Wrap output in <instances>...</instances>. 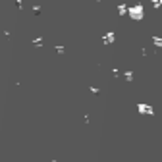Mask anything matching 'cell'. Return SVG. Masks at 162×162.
<instances>
[{"mask_svg":"<svg viewBox=\"0 0 162 162\" xmlns=\"http://www.w3.org/2000/svg\"><path fill=\"white\" fill-rule=\"evenodd\" d=\"M127 14L131 19H141L143 18V4H133V6H127Z\"/></svg>","mask_w":162,"mask_h":162,"instance_id":"obj_1","label":"cell"},{"mask_svg":"<svg viewBox=\"0 0 162 162\" xmlns=\"http://www.w3.org/2000/svg\"><path fill=\"white\" fill-rule=\"evenodd\" d=\"M137 108H139V112H143V114H152V112H155V110H152V106H149V104H143V102L137 104Z\"/></svg>","mask_w":162,"mask_h":162,"instance_id":"obj_2","label":"cell"},{"mask_svg":"<svg viewBox=\"0 0 162 162\" xmlns=\"http://www.w3.org/2000/svg\"><path fill=\"white\" fill-rule=\"evenodd\" d=\"M114 39H116V33H114V31H110V33H106V35H104V37H102V40H104V43H106V44L114 43Z\"/></svg>","mask_w":162,"mask_h":162,"instance_id":"obj_3","label":"cell"},{"mask_svg":"<svg viewBox=\"0 0 162 162\" xmlns=\"http://www.w3.org/2000/svg\"><path fill=\"white\" fill-rule=\"evenodd\" d=\"M118 14L120 15H125V14H127V4H120V6H118Z\"/></svg>","mask_w":162,"mask_h":162,"instance_id":"obj_4","label":"cell"},{"mask_svg":"<svg viewBox=\"0 0 162 162\" xmlns=\"http://www.w3.org/2000/svg\"><path fill=\"white\" fill-rule=\"evenodd\" d=\"M152 43H155V46L162 48V37H152Z\"/></svg>","mask_w":162,"mask_h":162,"instance_id":"obj_5","label":"cell"},{"mask_svg":"<svg viewBox=\"0 0 162 162\" xmlns=\"http://www.w3.org/2000/svg\"><path fill=\"white\" fill-rule=\"evenodd\" d=\"M33 44H35V46H40V44H43V37H37V39H33Z\"/></svg>","mask_w":162,"mask_h":162,"instance_id":"obj_6","label":"cell"},{"mask_svg":"<svg viewBox=\"0 0 162 162\" xmlns=\"http://www.w3.org/2000/svg\"><path fill=\"white\" fill-rule=\"evenodd\" d=\"M124 77L127 79V81H131L133 79V74H131V71H124Z\"/></svg>","mask_w":162,"mask_h":162,"instance_id":"obj_7","label":"cell"},{"mask_svg":"<svg viewBox=\"0 0 162 162\" xmlns=\"http://www.w3.org/2000/svg\"><path fill=\"white\" fill-rule=\"evenodd\" d=\"M56 52H60V54L64 52V46H62V44H56Z\"/></svg>","mask_w":162,"mask_h":162,"instance_id":"obj_8","label":"cell"},{"mask_svg":"<svg viewBox=\"0 0 162 162\" xmlns=\"http://www.w3.org/2000/svg\"><path fill=\"white\" fill-rule=\"evenodd\" d=\"M158 2H160V6H162V0H158Z\"/></svg>","mask_w":162,"mask_h":162,"instance_id":"obj_9","label":"cell"}]
</instances>
